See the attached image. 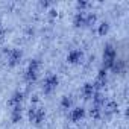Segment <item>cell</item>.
Segmentation results:
<instances>
[{"mask_svg":"<svg viewBox=\"0 0 129 129\" xmlns=\"http://www.w3.org/2000/svg\"><path fill=\"white\" fill-rule=\"evenodd\" d=\"M108 29H109V24H108V23H102L100 27H99V34H100V35H105V34L108 32Z\"/></svg>","mask_w":129,"mask_h":129,"instance_id":"ac0fdd59","label":"cell"},{"mask_svg":"<svg viewBox=\"0 0 129 129\" xmlns=\"http://www.w3.org/2000/svg\"><path fill=\"white\" fill-rule=\"evenodd\" d=\"M44 117H46V112H44L43 108H30L29 109V118H30V121L40 124Z\"/></svg>","mask_w":129,"mask_h":129,"instance_id":"3957f363","label":"cell"},{"mask_svg":"<svg viewBox=\"0 0 129 129\" xmlns=\"http://www.w3.org/2000/svg\"><path fill=\"white\" fill-rule=\"evenodd\" d=\"M61 105H62V108H64V109H69V108L72 106V99H70L69 96H64V97H62Z\"/></svg>","mask_w":129,"mask_h":129,"instance_id":"9a60e30c","label":"cell"},{"mask_svg":"<svg viewBox=\"0 0 129 129\" xmlns=\"http://www.w3.org/2000/svg\"><path fill=\"white\" fill-rule=\"evenodd\" d=\"M21 100H23V94H21V93H15V94L12 96V99L8 102V105H9V106H18V105L21 103Z\"/></svg>","mask_w":129,"mask_h":129,"instance_id":"7c38bea8","label":"cell"},{"mask_svg":"<svg viewBox=\"0 0 129 129\" xmlns=\"http://www.w3.org/2000/svg\"><path fill=\"white\" fill-rule=\"evenodd\" d=\"M82 94H84L85 99H93V96H94V85L85 84L84 88H82Z\"/></svg>","mask_w":129,"mask_h":129,"instance_id":"9c48e42d","label":"cell"},{"mask_svg":"<svg viewBox=\"0 0 129 129\" xmlns=\"http://www.w3.org/2000/svg\"><path fill=\"white\" fill-rule=\"evenodd\" d=\"M87 6H88V3H87V2H78V8L81 9V12H82V9H84V8H87Z\"/></svg>","mask_w":129,"mask_h":129,"instance_id":"d6986e66","label":"cell"},{"mask_svg":"<svg viewBox=\"0 0 129 129\" xmlns=\"http://www.w3.org/2000/svg\"><path fill=\"white\" fill-rule=\"evenodd\" d=\"M94 23H96V15H94V14L85 15V26H91V24H94Z\"/></svg>","mask_w":129,"mask_h":129,"instance_id":"2e32d148","label":"cell"},{"mask_svg":"<svg viewBox=\"0 0 129 129\" xmlns=\"http://www.w3.org/2000/svg\"><path fill=\"white\" fill-rule=\"evenodd\" d=\"M56 85H58V76L52 75V76L46 78V81H44V84H43V90H44L46 94H50V93L56 88Z\"/></svg>","mask_w":129,"mask_h":129,"instance_id":"277c9868","label":"cell"},{"mask_svg":"<svg viewBox=\"0 0 129 129\" xmlns=\"http://www.w3.org/2000/svg\"><path fill=\"white\" fill-rule=\"evenodd\" d=\"M20 120H21V106L18 105V106H14V109H12V121L17 123Z\"/></svg>","mask_w":129,"mask_h":129,"instance_id":"4fadbf2b","label":"cell"},{"mask_svg":"<svg viewBox=\"0 0 129 129\" xmlns=\"http://www.w3.org/2000/svg\"><path fill=\"white\" fill-rule=\"evenodd\" d=\"M84 115H85V109H84V108H75V109L70 112L72 121H79Z\"/></svg>","mask_w":129,"mask_h":129,"instance_id":"ba28073f","label":"cell"},{"mask_svg":"<svg viewBox=\"0 0 129 129\" xmlns=\"http://www.w3.org/2000/svg\"><path fill=\"white\" fill-rule=\"evenodd\" d=\"M82 52L81 50H72L70 53H69V56H67V61L70 62V64H78V62H81V59H82Z\"/></svg>","mask_w":129,"mask_h":129,"instance_id":"52a82bcc","label":"cell"},{"mask_svg":"<svg viewBox=\"0 0 129 129\" xmlns=\"http://www.w3.org/2000/svg\"><path fill=\"white\" fill-rule=\"evenodd\" d=\"M93 100H94V106H103V103H105V97L100 94V93H94V96H93Z\"/></svg>","mask_w":129,"mask_h":129,"instance_id":"5bb4252c","label":"cell"},{"mask_svg":"<svg viewBox=\"0 0 129 129\" xmlns=\"http://www.w3.org/2000/svg\"><path fill=\"white\" fill-rule=\"evenodd\" d=\"M75 26L76 27H81V26H85V14L84 12H78L75 15V20H73Z\"/></svg>","mask_w":129,"mask_h":129,"instance_id":"8fae6325","label":"cell"},{"mask_svg":"<svg viewBox=\"0 0 129 129\" xmlns=\"http://www.w3.org/2000/svg\"><path fill=\"white\" fill-rule=\"evenodd\" d=\"M3 37H5V29L2 27V24H0V40H3Z\"/></svg>","mask_w":129,"mask_h":129,"instance_id":"ffe728a7","label":"cell"},{"mask_svg":"<svg viewBox=\"0 0 129 129\" xmlns=\"http://www.w3.org/2000/svg\"><path fill=\"white\" fill-rule=\"evenodd\" d=\"M38 69H40V61L38 59H32L30 64H29V67H27V70H26V75H24V78H26L27 82H34L37 79Z\"/></svg>","mask_w":129,"mask_h":129,"instance_id":"7a4b0ae2","label":"cell"},{"mask_svg":"<svg viewBox=\"0 0 129 129\" xmlns=\"http://www.w3.org/2000/svg\"><path fill=\"white\" fill-rule=\"evenodd\" d=\"M105 84H106V72H105V70H100L99 75H97V81H96V85H94V87L100 88V87H103Z\"/></svg>","mask_w":129,"mask_h":129,"instance_id":"30bf717a","label":"cell"},{"mask_svg":"<svg viewBox=\"0 0 129 129\" xmlns=\"http://www.w3.org/2000/svg\"><path fill=\"white\" fill-rule=\"evenodd\" d=\"M100 115H102V108H100V106H94V108L91 109V117L99 118Z\"/></svg>","mask_w":129,"mask_h":129,"instance_id":"e0dca14e","label":"cell"},{"mask_svg":"<svg viewBox=\"0 0 129 129\" xmlns=\"http://www.w3.org/2000/svg\"><path fill=\"white\" fill-rule=\"evenodd\" d=\"M102 108H103V112H105V115H106V117H109V115H112L114 112H117V103H115L114 100L105 102Z\"/></svg>","mask_w":129,"mask_h":129,"instance_id":"8992f818","label":"cell"},{"mask_svg":"<svg viewBox=\"0 0 129 129\" xmlns=\"http://www.w3.org/2000/svg\"><path fill=\"white\" fill-rule=\"evenodd\" d=\"M114 62H115V49L111 44H106L105 50H103V67L105 69H112Z\"/></svg>","mask_w":129,"mask_h":129,"instance_id":"6da1fadb","label":"cell"},{"mask_svg":"<svg viewBox=\"0 0 129 129\" xmlns=\"http://www.w3.org/2000/svg\"><path fill=\"white\" fill-rule=\"evenodd\" d=\"M8 61H9V66H17V64L20 62V59H21V52L18 50V49H9L8 52Z\"/></svg>","mask_w":129,"mask_h":129,"instance_id":"5b68a950","label":"cell"}]
</instances>
